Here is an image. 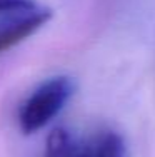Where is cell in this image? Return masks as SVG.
I'll use <instances>...</instances> for the list:
<instances>
[{
	"label": "cell",
	"mask_w": 155,
	"mask_h": 157,
	"mask_svg": "<svg viewBox=\"0 0 155 157\" xmlns=\"http://www.w3.org/2000/svg\"><path fill=\"white\" fill-rule=\"evenodd\" d=\"M73 90L75 82L65 75L42 82L22 105L18 114L20 129L25 134H34L43 129L65 107Z\"/></svg>",
	"instance_id": "6da1fadb"
},
{
	"label": "cell",
	"mask_w": 155,
	"mask_h": 157,
	"mask_svg": "<svg viewBox=\"0 0 155 157\" xmlns=\"http://www.w3.org/2000/svg\"><path fill=\"white\" fill-rule=\"evenodd\" d=\"M50 17L52 10L42 5L25 12L2 17L0 18V54L35 33L50 20Z\"/></svg>",
	"instance_id": "7a4b0ae2"
},
{
	"label": "cell",
	"mask_w": 155,
	"mask_h": 157,
	"mask_svg": "<svg viewBox=\"0 0 155 157\" xmlns=\"http://www.w3.org/2000/svg\"><path fill=\"white\" fill-rule=\"evenodd\" d=\"M92 147L64 127H57L49 134L43 157H90Z\"/></svg>",
	"instance_id": "3957f363"
},
{
	"label": "cell",
	"mask_w": 155,
	"mask_h": 157,
	"mask_svg": "<svg viewBox=\"0 0 155 157\" xmlns=\"http://www.w3.org/2000/svg\"><path fill=\"white\" fill-rule=\"evenodd\" d=\"M90 157H127V147L117 132H105L92 147Z\"/></svg>",
	"instance_id": "277c9868"
},
{
	"label": "cell",
	"mask_w": 155,
	"mask_h": 157,
	"mask_svg": "<svg viewBox=\"0 0 155 157\" xmlns=\"http://www.w3.org/2000/svg\"><path fill=\"white\" fill-rule=\"evenodd\" d=\"M39 7L35 0H0V18Z\"/></svg>",
	"instance_id": "5b68a950"
}]
</instances>
